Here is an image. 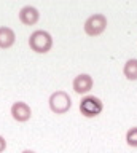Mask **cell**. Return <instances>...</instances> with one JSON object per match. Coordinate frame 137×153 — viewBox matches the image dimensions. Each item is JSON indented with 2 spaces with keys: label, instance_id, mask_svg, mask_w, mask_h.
Wrapping results in <instances>:
<instances>
[{
  "label": "cell",
  "instance_id": "cell-2",
  "mask_svg": "<svg viewBox=\"0 0 137 153\" xmlns=\"http://www.w3.org/2000/svg\"><path fill=\"white\" fill-rule=\"evenodd\" d=\"M72 107V99L65 91H56L50 96V108L51 112L62 115L65 112H69V108Z\"/></svg>",
  "mask_w": 137,
  "mask_h": 153
},
{
  "label": "cell",
  "instance_id": "cell-7",
  "mask_svg": "<svg viewBox=\"0 0 137 153\" xmlns=\"http://www.w3.org/2000/svg\"><path fill=\"white\" fill-rule=\"evenodd\" d=\"M91 88H93V78L88 74H81V75L75 76V80H73L75 93L84 94V93H88V91H91Z\"/></svg>",
  "mask_w": 137,
  "mask_h": 153
},
{
  "label": "cell",
  "instance_id": "cell-10",
  "mask_svg": "<svg viewBox=\"0 0 137 153\" xmlns=\"http://www.w3.org/2000/svg\"><path fill=\"white\" fill-rule=\"evenodd\" d=\"M126 142H127V145H131V147H137V126L131 128L129 131L126 132Z\"/></svg>",
  "mask_w": 137,
  "mask_h": 153
},
{
  "label": "cell",
  "instance_id": "cell-9",
  "mask_svg": "<svg viewBox=\"0 0 137 153\" xmlns=\"http://www.w3.org/2000/svg\"><path fill=\"white\" fill-rule=\"evenodd\" d=\"M123 74L127 80H137V59H129L124 64Z\"/></svg>",
  "mask_w": 137,
  "mask_h": 153
},
{
  "label": "cell",
  "instance_id": "cell-5",
  "mask_svg": "<svg viewBox=\"0 0 137 153\" xmlns=\"http://www.w3.org/2000/svg\"><path fill=\"white\" fill-rule=\"evenodd\" d=\"M39 18H40L39 10L35 7H30V5L22 7L21 11H19V19H21L22 24H26V26H34V24L39 21Z\"/></svg>",
  "mask_w": 137,
  "mask_h": 153
},
{
  "label": "cell",
  "instance_id": "cell-4",
  "mask_svg": "<svg viewBox=\"0 0 137 153\" xmlns=\"http://www.w3.org/2000/svg\"><path fill=\"white\" fill-rule=\"evenodd\" d=\"M102 108H104V105L101 102V99L94 97V96H86V97H83L81 102H80V110H81V113L88 118L97 117V115L102 112Z\"/></svg>",
  "mask_w": 137,
  "mask_h": 153
},
{
  "label": "cell",
  "instance_id": "cell-12",
  "mask_svg": "<svg viewBox=\"0 0 137 153\" xmlns=\"http://www.w3.org/2000/svg\"><path fill=\"white\" fill-rule=\"evenodd\" d=\"M22 153H35V152H32V150H24Z\"/></svg>",
  "mask_w": 137,
  "mask_h": 153
},
{
  "label": "cell",
  "instance_id": "cell-8",
  "mask_svg": "<svg viewBox=\"0 0 137 153\" xmlns=\"http://www.w3.org/2000/svg\"><path fill=\"white\" fill-rule=\"evenodd\" d=\"M15 40V32L10 27H0V48H10Z\"/></svg>",
  "mask_w": 137,
  "mask_h": 153
},
{
  "label": "cell",
  "instance_id": "cell-6",
  "mask_svg": "<svg viewBox=\"0 0 137 153\" xmlns=\"http://www.w3.org/2000/svg\"><path fill=\"white\" fill-rule=\"evenodd\" d=\"M11 115L16 121H27L30 118V107L26 102H15L11 105Z\"/></svg>",
  "mask_w": 137,
  "mask_h": 153
},
{
  "label": "cell",
  "instance_id": "cell-3",
  "mask_svg": "<svg viewBox=\"0 0 137 153\" xmlns=\"http://www.w3.org/2000/svg\"><path fill=\"white\" fill-rule=\"evenodd\" d=\"M107 27V18L105 14L102 13H96L93 16H89L84 22V32L91 37H96V35H101V33L105 30Z\"/></svg>",
  "mask_w": 137,
  "mask_h": 153
},
{
  "label": "cell",
  "instance_id": "cell-11",
  "mask_svg": "<svg viewBox=\"0 0 137 153\" xmlns=\"http://www.w3.org/2000/svg\"><path fill=\"white\" fill-rule=\"evenodd\" d=\"M5 147H7V142H5V139H3L2 136H0V153H2L3 150H5Z\"/></svg>",
  "mask_w": 137,
  "mask_h": 153
},
{
  "label": "cell",
  "instance_id": "cell-1",
  "mask_svg": "<svg viewBox=\"0 0 137 153\" xmlns=\"http://www.w3.org/2000/svg\"><path fill=\"white\" fill-rule=\"evenodd\" d=\"M29 46L35 53H48L53 46V38L46 30H35L29 38Z\"/></svg>",
  "mask_w": 137,
  "mask_h": 153
}]
</instances>
